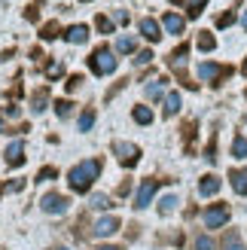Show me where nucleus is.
<instances>
[{
    "label": "nucleus",
    "mask_w": 247,
    "mask_h": 250,
    "mask_svg": "<svg viewBox=\"0 0 247 250\" xmlns=\"http://www.w3.org/2000/svg\"><path fill=\"white\" fill-rule=\"evenodd\" d=\"M98 174H101V162H98V159H85V162H80V165L70 168L67 183H70L73 192H89L92 183L98 180Z\"/></svg>",
    "instance_id": "1"
},
{
    "label": "nucleus",
    "mask_w": 247,
    "mask_h": 250,
    "mask_svg": "<svg viewBox=\"0 0 247 250\" xmlns=\"http://www.w3.org/2000/svg\"><path fill=\"white\" fill-rule=\"evenodd\" d=\"M116 64H119V61L113 58V49H110V46H98L95 52L89 55V67L98 73V77H107V73H113Z\"/></svg>",
    "instance_id": "2"
},
{
    "label": "nucleus",
    "mask_w": 247,
    "mask_h": 250,
    "mask_svg": "<svg viewBox=\"0 0 247 250\" xmlns=\"http://www.w3.org/2000/svg\"><path fill=\"white\" fill-rule=\"evenodd\" d=\"M199 77L205 83L211 85H223L226 77H232V67H223V64H211V61H205V64H199Z\"/></svg>",
    "instance_id": "3"
},
{
    "label": "nucleus",
    "mask_w": 247,
    "mask_h": 250,
    "mask_svg": "<svg viewBox=\"0 0 247 250\" xmlns=\"http://www.w3.org/2000/svg\"><path fill=\"white\" fill-rule=\"evenodd\" d=\"M229 223V205H211L205 210V226L207 229H223Z\"/></svg>",
    "instance_id": "4"
},
{
    "label": "nucleus",
    "mask_w": 247,
    "mask_h": 250,
    "mask_svg": "<svg viewBox=\"0 0 247 250\" xmlns=\"http://www.w3.org/2000/svg\"><path fill=\"white\" fill-rule=\"evenodd\" d=\"M67 205H70V198L61 195V192H46V195L40 198V208L46 210V214H64Z\"/></svg>",
    "instance_id": "5"
},
{
    "label": "nucleus",
    "mask_w": 247,
    "mask_h": 250,
    "mask_svg": "<svg viewBox=\"0 0 247 250\" xmlns=\"http://www.w3.org/2000/svg\"><path fill=\"white\" fill-rule=\"evenodd\" d=\"M113 153L119 156V162H122L125 168L138 165V159H141V149H138V146H134V144H122V141L113 144Z\"/></svg>",
    "instance_id": "6"
},
{
    "label": "nucleus",
    "mask_w": 247,
    "mask_h": 250,
    "mask_svg": "<svg viewBox=\"0 0 247 250\" xmlns=\"http://www.w3.org/2000/svg\"><path fill=\"white\" fill-rule=\"evenodd\" d=\"M159 183H162V180H144L141 183V189H138V195H134V208H138V210H144L146 205H150L153 202V195H156V189H159Z\"/></svg>",
    "instance_id": "7"
},
{
    "label": "nucleus",
    "mask_w": 247,
    "mask_h": 250,
    "mask_svg": "<svg viewBox=\"0 0 247 250\" xmlns=\"http://www.w3.org/2000/svg\"><path fill=\"white\" fill-rule=\"evenodd\" d=\"M119 226H122L119 217H101V220L95 223V229H92V232H95V238H107V235H116Z\"/></svg>",
    "instance_id": "8"
},
{
    "label": "nucleus",
    "mask_w": 247,
    "mask_h": 250,
    "mask_svg": "<svg viewBox=\"0 0 247 250\" xmlns=\"http://www.w3.org/2000/svg\"><path fill=\"white\" fill-rule=\"evenodd\" d=\"M138 28H141V34H144L150 43H159V40H162V24H159L156 19H141Z\"/></svg>",
    "instance_id": "9"
},
{
    "label": "nucleus",
    "mask_w": 247,
    "mask_h": 250,
    "mask_svg": "<svg viewBox=\"0 0 247 250\" xmlns=\"http://www.w3.org/2000/svg\"><path fill=\"white\" fill-rule=\"evenodd\" d=\"M6 165H9V168L24 165V144H21V141H12V144L6 146Z\"/></svg>",
    "instance_id": "10"
},
{
    "label": "nucleus",
    "mask_w": 247,
    "mask_h": 250,
    "mask_svg": "<svg viewBox=\"0 0 247 250\" xmlns=\"http://www.w3.org/2000/svg\"><path fill=\"white\" fill-rule=\"evenodd\" d=\"M220 186H223V183H220L217 174H205L202 183H199V192H202L205 198H211V195H217V192H220Z\"/></svg>",
    "instance_id": "11"
},
{
    "label": "nucleus",
    "mask_w": 247,
    "mask_h": 250,
    "mask_svg": "<svg viewBox=\"0 0 247 250\" xmlns=\"http://www.w3.org/2000/svg\"><path fill=\"white\" fill-rule=\"evenodd\" d=\"M64 40L73 43V46H80V43L89 40V28H85V24H70V28L64 31Z\"/></svg>",
    "instance_id": "12"
},
{
    "label": "nucleus",
    "mask_w": 247,
    "mask_h": 250,
    "mask_svg": "<svg viewBox=\"0 0 247 250\" xmlns=\"http://www.w3.org/2000/svg\"><path fill=\"white\" fill-rule=\"evenodd\" d=\"M229 183H232V189H235L238 195H247V168L244 171H229Z\"/></svg>",
    "instance_id": "13"
},
{
    "label": "nucleus",
    "mask_w": 247,
    "mask_h": 250,
    "mask_svg": "<svg viewBox=\"0 0 247 250\" xmlns=\"http://www.w3.org/2000/svg\"><path fill=\"white\" fill-rule=\"evenodd\" d=\"M162 24H165V31H168V34H177V37L183 34V28H186V21H183L180 16H174V12H168V16L162 19Z\"/></svg>",
    "instance_id": "14"
},
{
    "label": "nucleus",
    "mask_w": 247,
    "mask_h": 250,
    "mask_svg": "<svg viewBox=\"0 0 247 250\" xmlns=\"http://www.w3.org/2000/svg\"><path fill=\"white\" fill-rule=\"evenodd\" d=\"M180 107H183L180 92H168V95H165V116H177Z\"/></svg>",
    "instance_id": "15"
},
{
    "label": "nucleus",
    "mask_w": 247,
    "mask_h": 250,
    "mask_svg": "<svg viewBox=\"0 0 247 250\" xmlns=\"http://www.w3.org/2000/svg\"><path fill=\"white\" fill-rule=\"evenodd\" d=\"M223 250H247V247H244V241H241V235H238L235 229H229V232H226V238H223Z\"/></svg>",
    "instance_id": "16"
},
{
    "label": "nucleus",
    "mask_w": 247,
    "mask_h": 250,
    "mask_svg": "<svg viewBox=\"0 0 247 250\" xmlns=\"http://www.w3.org/2000/svg\"><path fill=\"white\" fill-rule=\"evenodd\" d=\"M40 37H43V40H55V37H64V31H61L58 21H46L43 31H40Z\"/></svg>",
    "instance_id": "17"
},
{
    "label": "nucleus",
    "mask_w": 247,
    "mask_h": 250,
    "mask_svg": "<svg viewBox=\"0 0 247 250\" xmlns=\"http://www.w3.org/2000/svg\"><path fill=\"white\" fill-rule=\"evenodd\" d=\"M131 116H134V122H138V125H150V122H153V110L141 104V107L131 110Z\"/></svg>",
    "instance_id": "18"
},
{
    "label": "nucleus",
    "mask_w": 247,
    "mask_h": 250,
    "mask_svg": "<svg viewBox=\"0 0 247 250\" xmlns=\"http://www.w3.org/2000/svg\"><path fill=\"white\" fill-rule=\"evenodd\" d=\"M134 49H138V40H134V37H119L116 40V52H122V55H131Z\"/></svg>",
    "instance_id": "19"
},
{
    "label": "nucleus",
    "mask_w": 247,
    "mask_h": 250,
    "mask_svg": "<svg viewBox=\"0 0 247 250\" xmlns=\"http://www.w3.org/2000/svg\"><path fill=\"white\" fill-rule=\"evenodd\" d=\"M195 46H199L202 52H211V49H217V40H214V34L202 31V34H199V40H195Z\"/></svg>",
    "instance_id": "20"
},
{
    "label": "nucleus",
    "mask_w": 247,
    "mask_h": 250,
    "mask_svg": "<svg viewBox=\"0 0 247 250\" xmlns=\"http://www.w3.org/2000/svg\"><path fill=\"white\" fill-rule=\"evenodd\" d=\"M46 101H49V92L46 89H40V92H34V98H31V110H34V113H43V110H46Z\"/></svg>",
    "instance_id": "21"
},
{
    "label": "nucleus",
    "mask_w": 247,
    "mask_h": 250,
    "mask_svg": "<svg viewBox=\"0 0 247 250\" xmlns=\"http://www.w3.org/2000/svg\"><path fill=\"white\" fill-rule=\"evenodd\" d=\"M165 77H156L150 85H146V95H150V98H162V92H165Z\"/></svg>",
    "instance_id": "22"
},
{
    "label": "nucleus",
    "mask_w": 247,
    "mask_h": 250,
    "mask_svg": "<svg viewBox=\"0 0 247 250\" xmlns=\"http://www.w3.org/2000/svg\"><path fill=\"white\" fill-rule=\"evenodd\" d=\"M232 156L235 159H247V137H235V141H232Z\"/></svg>",
    "instance_id": "23"
},
{
    "label": "nucleus",
    "mask_w": 247,
    "mask_h": 250,
    "mask_svg": "<svg viewBox=\"0 0 247 250\" xmlns=\"http://www.w3.org/2000/svg\"><path fill=\"white\" fill-rule=\"evenodd\" d=\"M186 55H189V46H186V43H180L174 52H171V58H168V61L177 67V64H183V61H186Z\"/></svg>",
    "instance_id": "24"
},
{
    "label": "nucleus",
    "mask_w": 247,
    "mask_h": 250,
    "mask_svg": "<svg viewBox=\"0 0 247 250\" xmlns=\"http://www.w3.org/2000/svg\"><path fill=\"white\" fill-rule=\"evenodd\" d=\"M46 77L49 80H61V77H64V64H61V61H49V64H46Z\"/></svg>",
    "instance_id": "25"
},
{
    "label": "nucleus",
    "mask_w": 247,
    "mask_h": 250,
    "mask_svg": "<svg viewBox=\"0 0 247 250\" xmlns=\"http://www.w3.org/2000/svg\"><path fill=\"white\" fill-rule=\"evenodd\" d=\"M92 208L104 210V208H113V202H110V195H104V192H95V195H92Z\"/></svg>",
    "instance_id": "26"
},
{
    "label": "nucleus",
    "mask_w": 247,
    "mask_h": 250,
    "mask_svg": "<svg viewBox=\"0 0 247 250\" xmlns=\"http://www.w3.org/2000/svg\"><path fill=\"white\" fill-rule=\"evenodd\" d=\"M174 208H177V198L174 195H165L162 202H159V214H171Z\"/></svg>",
    "instance_id": "27"
},
{
    "label": "nucleus",
    "mask_w": 247,
    "mask_h": 250,
    "mask_svg": "<svg viewBox=\"0 0 247 250\" xmlns=\"http://www.w3.org/2000/svg\"><path fill=\"white\" fill-rule=\"evenodd\" d=\"M95 28L101 31V34H113V21H110L107 16H98V19H95Z\"/></svg>",
    "instance_id": "28"
},
{
    "label": "nucleus",
    "mask_w": 247,
    "mask_h": 250,
    "mask_svg": "<svg viewBox=\"0 0 247 250\" xmlns=\"http://www.w3.org/2000/svg\"><path fill=\"white\" fill-rule=\"evenodd\" d=\"M95 125V110H85V113L80 116V131H89Z\"/></svg>",
    "instance_id": "29"
},
{
    "label": "nucleus",
    "mask_w": 247,
    "mask_h": 250,
    "mask_svg": "<svg viewBox=\"0 0 247 250\" xmlns=\"http://www.w3.org/2000/svg\"><path fill=\"white\" fill-rule=\"evenodd\" d=\"M205 6H207V0H189V19H199Z\"/></svg>",
    "instance_id": "30"
},
{
    "label": "nucleus",
    "mask_w": 247,
    "mask_h": 250,
    "mask_svg": "<svg viewBox=\"0 0 247 250\" xmlns=\"http://www.w3.org/2000/svg\"><path fill=\"white\" fill-rule=\"evenodd\" d=\"M150 61H153V52H150V49H141V52L134 55V64H138V67H144V64H150Z\"/></svg>",
    "instance_id": "31"
},
{
    "label": "nucleus",
    "mask_w": 247,
    "mask_h": 250,
    "mask_svg": "<svg viewBox=\"0 0 247 250\" xmlns=\"http://www.w3.org/2000/svg\"><path fill=\"white\" fill-rule=\"evenodd\" d=\"M58 177V168H43L40 174H37V183H43V180H55Z\"/></svg>",
    "instance_id": "32"
},
{
    "label": "nucleus",
    "mask_w": 247,
    "mask_h": 250,
    "mask_svg": "<svg viewBox=\"0 0 247 250\" xmlns=\"http://www.w3.org/2000/svg\"><path fill=\"white\" fill-rule=\"evenodd\" d=\"M195 250H214V241L207 238V235H199V238H195Z\"/></svg>",
    "instance_id": "33"
},
{
    "label": "nucleus",
    "mask_w": 247,
    "mask_h": 250,
    "mask_svg": "<svg viewBox=\"0 0 247 250\" xmlns=\"http://www.w3.org/2000/svg\"><path fill=\"white\" fill-rule=\"evenodd\" d=\"M205 159L217 162V137H211V144H207V149H205Z\"/></svg>",
    "instance_id": "34"
},
{
    "label": "nucleus",
    "mask_w": 247,
    "mask_h": 250,
    "mask_svg": "<svg viewBox=\"0 0 247 250\" xmlns=\"http://www.w3.org/2000/svg\"><path fill=\"white\" fill-rule=\"evenodd\" d=\"M232 21H235V12H223V16L217 19V28H229Z\"/></svg>",
    "instance_id": "35"
},
{
    "label": "nucleus",
    "mask_w": 247,
    "mask_h": 250,
    "mask_svg": "<svg viewBox=\"0 0 247 250\" xmlns=\"http://www.w3.org/2000/svg\"><path fill=\"white\" fill-rule=\"evenodd\" d=\"M70 107H73L70 101H55V113H58V116H67V113H70Z\"/></svg>",
    "instance_id": "36"
},
{
    "label": "nucleus",
    "mask_w": 247,
    "mask_h": 250,
    "mask_svg": "<svg viewBox=\"0 0 247 250\" xmlns=\"http://www.w3.org/2000/svg\"><path fill=\"white\" fill-rule=\"evenodd\" d=\"M82 83H85V80L80 77V73H73V77L67 80V89H70V92H77V89H80V85H82Z\"/></svg>",
    "instance_id": "37"
},
{
    "label": "nucleus",
    "mask_w": 247,
    "mask_h": 250,
    "mask_svg": "<svg viewBox=\"0 0 247 250\" xmlns=\"http://www.w3.org/2000/svg\"><path fill=\"white\" fill-rule=\"evenodd\" d=\"M24 19H28V21H37V19H40V9H37V6H28V12H24Z\"/></svg>",
    "instance_id": "38"
},
{
    "label": "nucleus",
    "mask_w": 247,
    "mask_h": 250,
    "mask_svg": "<svg viewBox=\"0 0 247 250\" xmlns=\"http://www.w3.org/2000/svg\"><path fill=\"white\" fill-rule=\"evenodd\" d=\"M95 250H122L119 244H101V247H95Z\"/></svg>",
    "instance_id": "39"
},
{
    "label": "nucleus",
    "mask_w": 247,
    "mask_h": 250,
    "mask_svg": "<svg viewBox=\"0 0 247 250\" xmlns=\"http://www.w3.org/2000/svg\"><path fill=\"white\" fill-rule=\"evenodd\" d=\"M241 24H244V31H247V12H244V19H241Z\"/></svg>",
    "instance_id": "40"
},
{
    "label": "nucleus",
    "mask_w": 247,
    "mask_h": 250,
    "mask_svg": "<svg viewBox=\"0 0 247 250\" xmlns=\"http://www.w3.org/2000/svg\"><path fill=\"white\" fill-rule=\"evenodd\" d=\"M52 250H67V247H52Z\"/></svg>",
    "instance_id": "41"
},
{
    "label": "nucleus",
    "mask_w": 247,
    "mask_h": 250,
    "mask_svg": "<svg viewBox=\"0 0 247 250\" xmlns=\"http://www.w3.org/2000/svg\"><path fill=\"white\" fill-rule=\"evenodd\" d=\"M80 3H92V0H80Z\"/></svg>",
    "instance_id": "42"
},
{
    "label": "nucleus",
    "mask_w": 247,
    "mask_h": 250,
    "mask_svg": "<svg viewBox=\"0 0 247 250\" xmlns=\"http://www.w3.org/2000/svg\"><path fill=\"white\" fill-rule=\"evenodd\" d=\"M0 128H3V119H0Z\"/></svg>",
    "instance_id": "43"
},
{
    "label": "nucleus",
    "mask_w": 247,
    "mask_h": 250,
    "mask_svg": "<svg viewBox=\"0 0 247 250\" xmlns=\"http://www.w3.org/2000/svg\"><path fill=\"white\" fill-rule=\"evenodd\" d=\"M244 122H247V113H244Z\"/></svg>",
    "instance_id": "44"
}]
</instances>
